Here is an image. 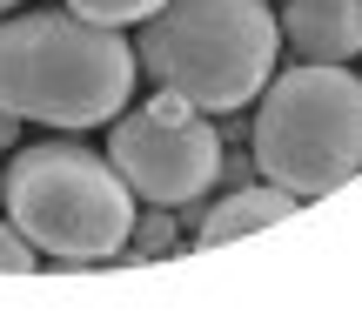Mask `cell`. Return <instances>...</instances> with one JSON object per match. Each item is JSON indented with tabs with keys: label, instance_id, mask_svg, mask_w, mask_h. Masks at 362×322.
Wrapping results in <instances>:
<instances>
[{
	"label": "cell",
	"instance_id": "6da1fadb",
	"mask_svg": "<svg viewBox=\"0 0 362 322\" xmlns=\"http://www.w3.org/2000/svg\"><path fill=\"white\" fill-rule=\"evenodd\" d=\"M134 40L88 13H0V115L101 128L134 101Z\"/></svg>",
	"mask_w": 362,
	"mask_h": 322
},
{
	"label": "cell",
	"instance_id": "ba28073f",
	"mask_svg": "<svg viewBox=\"0 0 362 322\" xmlns=\"http://www.w3.org/2000/svg\"><path fill=\"white\" fill-rule=\"evenodd\" d=\"M175 248H181V235H175L168 208H134V229H128V242H121V262H161V255H175Z\"/></svg>",
	"mask_w": 362,
	"mask_h": 322
},
{
	"label": "cell",
	"instance_id": "277c9868",
	"mask_svg": "<svg viewBox=\"0 0 362 322\" xmlns=\"http://www.w3.org/2000/svg\"><path fill=\"white\" fill-rule=\"evenodd\" d=\"M255 101V168L296 202L342 188L362 168V74L336 61H302L288 74H269Z\"/></svg>",
	"mask_w": 362,
	"mask_h": 322
},
{
	"label": "cell",
	"instance_id": "7a4b0ae2",
	"mask_svg": "<svg viewBox=\"0 0 362 322\" xmlns=\"http://www.w3.org/2000/svg\"><path fill=\"white\" fill-rule=\"evenodd\" d=\"M282 27L269 0H161L134 34V67L202 115L248 108L275 74Z\"/></svg>",
	"mask_w": 362,
	"mask_h": 322
},
{
	"label": "cell",
	"instance_id": "5b68a950",
	"mask_svg": "<svg viewBox=\"0 0 362 322\" xmlns=\"http://www.w3.org/2000/svg\"><path fill=\"white\" fill-rule=\"evenodd\" d=\"M107 161L128 181L141 202L155 208H181L202 202L221 175V134L202 121V108H188L181 94L161 88L155 101L115 115V134H107Z\"/></svg>",
	"mask_w": 362,
	"mask_h": 322
},
{
	"label": "cell",
	"instance_id": "52a82bcc",
	"mask_svg": "<svg viewBox=\"0 0 362 322\" xmlns=\"http://www.w3.org/2000/svg\"><path fill=\"white\" fill-rule=\"evenodd\" d=\"M288 215H296V195H288V188H275V181H242V188H228L202 222H194V242L215 248V242L255 235V229H269V222H288Z\"/></svg>",
	"mask_w": 362,
	"mask_h": 322
},
{
	"label": "cell",
	"instance_id": "8992f818",
	"mask_svg": "<svg viewBox=\"0 0 362 322\" xmlns=\"http://www.w3.org/2000/svg\"><path fill=\"white\" fill-rule=\"evenodd\" d=\"M275 27H282V47L296 61L349 67L362 54V0H288L275 13Z\"/></svg>",
	"mask_w": 362,
	"mask_h": 322
},
{
	"label": "cell",
	"instance_id": "8fae6325",
	"mask_svg": "<svg viewBox=\"0 0 362 322\" xmlns=\"http://www.w3.org/2000/svg\"><path fill=\"white\" fill-rule=\"evenodd\" d=\"M13 134H21V121H13V115H0V148H13Z\"/></svg>",
	"mask_w": 362,
	"mask_h": 322
},
{
	"label": "cell",
	"instance_id": "3957f363",
	"mask_svg": "<svg viewBox=\"0 0 362 322\" xmlns=\"http://www.w3.org/2000/svg\"><path fill=\"white\" fill-rule=\"evenodd\" d=\"M0 202H7V222L40 255L61 262L121 255L134 229V188L115 175V161H101L81 142L13 148L7 175H0Z\"/></svg>",
	"mask_w": 362,
	"mask_h": 322
},
{
	"label": "cell",
	"instance_id": "9c48e42d",
	"mask_svg": "<svg viewBox=\"0 0 362 322\" xmlns=\"http://www.w3.org/2000/svg\"><path fill=\"white\" fill-rule=\"evenodd\" d=\"M67 7L88 13V21H101V27H141L161 0H67Z\"/></svg>",
	"mask_w": 362,
	"mask_h": 322
},
{
	"label": "cell",
	"instance_id": "30bf717a",
	"mask_svg": "<svg viewBox=\"0 0 362 322\" xmlns=\"http://www.w3.org/2000/svg\"><path fill=\"white\" fill-rule=\"evenodd\" d=\"M34 269H40V248L13 222H0V275H34Z\"/></svg>",
	"mask_w": 362,
	"mask_h": 322
},
{
	"label": "cell",
	"instance_id": "7c38bea8",
	"mask_svg": "<svg viewBox=\"0 0 362 322\" xmlns=\"http://www.w3.org/2000/svg\"><path fill=\"white\" fill-rule=\"evenodd\" d=\"M13 7H27V0H0V13H13Z\"/></svg>",
	"mask_w": 362,
	"mask_h": 322
}]
</instances>
